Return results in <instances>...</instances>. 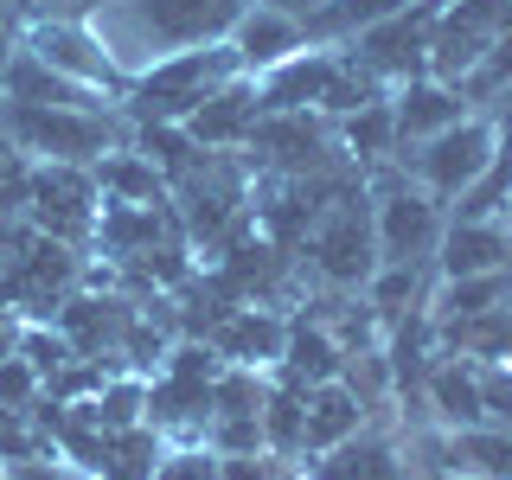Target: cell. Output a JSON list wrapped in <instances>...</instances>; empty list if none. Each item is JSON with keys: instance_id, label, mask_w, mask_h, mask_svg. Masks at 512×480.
Listing matches in <instances>:
<instances>
[{"instance_id": "f546056e", "label": "cell", "mask_w": 512, "mask_h": 480, "mask_svg": "<svg viewBox=\"0 0 512 480\" xmlns=\"http://www.w3.org/2000/svg\"><path fill=\"white\" fill-rule=\"evenodd\" d=\"M493 218H500V224H506V231H512V186L500 192V205H493Z\"/></svg>"}, {"instance_id": "30bf717a", "label": "cell", "mask_w": 512, "mask_h": 480, "mask_svg": "<svg viewBox=\"0 0 512 480\" xmlns=\"http://www.w3.org/2000/svg\"><path fill=\"white\" fill-rule=\"evenodd\" d=\"M391 116H397V148L410 154V148H423L429 135H442V128H455L468 116V90L442 84V77H410V84L391 90Z\"/></svg>"}, {"instance_id": "603a6c76", "label": "cell", "mask_w": 512, "mask_h": 480, "mask_svg": "<svg viewBox=\"0 0 512 480\" xmlns=\"http://www.w3.org/2000/svg\"><path fill=\"white\" fill-rule=\"evenodd\" d=\"M148 480H218V448L212 442H173V455H160Z\"/></svg>"}, {"instance_id": "d4e9b609", "label": "cell", "mask_w": 512, "mask_h": 480, "mask_svg": "<svg viewBox=\"0 0 512 480\" xmlns=\"http://www.w3.org/2000/svg\"><path fill=\"white\" fill-rule=\"evenodd\" d=\"M39 365L32 359H20V352H13V359H0V410H26L32 397H39Z\"/></svg>"}, {"instance_id": "836d02e7", "label": "cell", "mask_w": 512, "mask_h": 480, "mask_svg": "<svg viewBox=\"0 0 512 480\" xmlns=\"http://www.w3.org/2000/svg\"><path fill=\"white\" fill-rule=\"evenodd\" d=\"M436 7H448V0H436Z\"/></svg>"}, {"instance_id": "9c48e42d", "label": "cell", "mask_w": 512, "mask_h": 480, "mask_svg": "<svg viewBox=\"0 0 512 480\" xmlns=\"http://www.w3.org/2000/svg\"><path fill=\"white\" fill-rule=\"evenodd\" d=\"M263 116H269V103H263V84L256 77H231L224 90H212L199 109L180 122L192 141H199L205 154H218V148H244V141L263 128Z\"/></svg>"}, {"instance_id": "e575fe53", "label": "cell", "mask_w": 512, "mask_h": 480, "mask_svg": "<svg viewBox=\"0 0 512 480\" xmlns=\"http://www.w3.org/2000/svg\"><path fill=\"white\" fill-rule=\"evenodd\" d=\"M506 103H512V90H506Z\"/></svg>"}, {"instance_id": "7402d4cb", "label": "cell", "mask_w": 512, "mask_h": 480, "mask_svg": "<svg viewBox=\"0 0 512 480\" xmlns=\"http://www.w3.org/2000/svg\"><path fill=\"white\" fill-rule=\"evenodd\" d=\"M346 141L359 160H397L404 148H397V116H391V96H378V103L352 109L346 116Z\"/></svg>"}, {"instance_id": "ba28073f", "label": "cell", "mask_w": 512, "mask_h": 480, "mask_svg": "<svg viewBox=\"0 0 512 480\" xmlns=\"http://www.w3.org/2000/svg\"><path fill=\"white\" fill-rule=\"evenodd\" d=\"M429 39H436V0H416V7L391 13L384 26L359 32L352 52H359L384 84H410V77H429Z\"/></svg>"}, {"instance_id": "83f0119b", "label": "cell", "mask_w": 512, "mask_h": 480, "mask_svg": "<svg viewBox=\"0 0 512 480\" xmlns=\"http://www.w3.org/2000/svg\"><path fill=\"white\" fill-rule=\"evenodd\" d=\"M263 7H276V13H288V20H301V26H308L314 13L327 7V0H263Z\"/></svg>"}, {"instance_id": "cb8c5ba5", "label": "cell", "mask_w": 512, "mask_h": 480, "mask_svg": "<svg viewBox=\"0 0 512 480\" xmlns=\"http://www.w3.org/2000/svg\"><path fill=\"white\" fill-rule=\"evenodd\" d=\"M32 167H39V160L20 154L7 135H0V212H26V199H32Z\"/></svg>"}, {"instance_id": "7a4b0ae2", "label": "cell", "mask_w": 512, "mask_h": 480, "mask_svg": "<svg viewBox=\"0 0 512 480\" xmlns=\"http://www.w3.org/2000/svg\"><path fill=\"white\" fill-rule=\"evenodd\" d=\"M0 135L32 160H64V167H96L122 154L128 135L116 109H52V103H0Z\"/></svg>"}, {"instance_id": "8992f818", "label": "cell", "mask_w": 512, "mask_h": 480, "mask_svg": "<svg viewBox=\"0 0 512 480\" xmlns=\"http://www.w3.org/2000/svg\"><path fill=\"white\" fill-rule=\"evenodd\" d=\"M96 205H103L96 167H64V160H39L32 167V199H26L32 231L58 237V244H84L96 224Z\"/></svg>"}, {"instance_id": "d6986e66", "label": "cell", "mask_w": 512, "mask_h": 480, "mask_svg": "<svg viewBox=\"0 0 512 480\" xmlns=\"http://www.w3.org/2000/svg\"><path fill=\"white\" fill-rule=\"evenodd\" d=\"M429 410H436L448 429L493 423V416H487V397H480V365L474 359H442L436 372H429Z\"/></svg>"}, {"instance_id": "2e32d148", "label": "cell", "mask_w": 512, "mask_h": 480, "mask_svg": "<svg viewBox=\"0 0 512 480\" xmlns=\"http://www.w3.org/2000/svg\"><path fill=\"white\" fill-rule=\"evenodd\" d=\"M314 256H320V269H327L333 282H365L372 263H378V237H372V224L359 212H333L314 231Z\"/></svg>"}, {"instance_id": "f1b7e54d", "label": "cell", "mask_w": 512, "mask_h": 480, "mask_svg": "<svg viewBox=\"0 0 512 480\" xmlns=\"http://www.w3.org/2000/svg\"><path fill=\"white\" fill-rule=\"evenodd\" d=\"M20 352V320L7 314V301H0V359H13Z\"/></svg>"}, {"instance_id": "d6a6232c", "label": "cell", "mask_w": 512, "mask_h": 480, "mask_svg": "<svg viewBox=\"0 0 512 480\" xmlns=\"http://www.w3.org/2000/svg\"><path fill=\"white\" fill-rule=\"evenodd\" d=\"M0 480H13V474H7V468H0Z\"/></svg>"}, {"instance_id": "277c9868", "label": "cell", "mask_w": 512, "mask_h": 480, "mask_svg": "<svg viewBox=\"0 0 512 480\" xmlns=\"http://www.w3.org/2000/svg\"><path fill=\"white\" fill-rule=\"evenodd\" d=\"M20 45H26L32 58H45L58 77H71V84L109 96V103H122V96L135 90V71L109 52V39H103V26H96V20H26L20 26Z\"/></svg>"}, {"instance_id": "7c38bea8", "label": "cell", "mask_w": 512, "mask_h": 480, "mask_svg": "<svg viewBox=\"0 0 512 480\" xmlns=\"http://www.w3.org/2000/svg\"><path fill=\"white\" fill-rule=\"evenodd\" d=\"M231 52H237V64H244L250 77H263V71H276L282 58L308 52V26L276 13V7H263V0H250V13L231 26Z\"/></svg>"}, {"instance_id": "5b68a950", "label": "cell", "mask_w": 512, "mask_h": 480, "mask_svg": "<svg viewBox=\"0 0 512 480\" xmlns=\"http://www.w3.org/2000/svg\"><path fill=\"white\" fill-rule=\"evenodd\" d=\"M493 160H500V122L461 116L455 128H442V135L423 141V148H410L404 173H416V186H423L429 199L455 205V199H468V192L493 173Z\"/></svg>"}, {"instance_id": "8fae6325", "label": "cell", "mask_w": 512, "mask_h": 480, "mask_svg": "<svg viewBox=\"0 0 512 480\" xmlns=\"http://www.w3.org/2000/svg\"><path fill=\"white\" fill-rule=\"evenodd\" d=\"M436 263H442V282H455V276H500V269H512V231H506L500 218L461 212L442 231Z\"/></svg>"}, {"instance_id": "4fadbf2b", "label": "cell", "mask_w": 512, "mask_h": 480, "mask_svg": "<svg viewBox=\"0 0 512 480\" xmlns=\"http://www.w3.org/2000/svg\"><path fill=\"white\" fill-rule=\"evenodd\" d=\"M365 429V397L352 391L346 378H320L301 391V436H308V455H320V448L346 442ZM301 455V461H308Z\"/></svg>"}, {"instance_id": "5bb4252c", "label": "cell", "mask_w": 512, "mask_h": 480, "mask_svg": "<svg viewBox=\"0 0 512 480\" xmlns=\"http://www.w3.org/2000/svg\"><path fill=\"white\" fill-rule=\"evenodd\" d=\"M301 474L308 480H404V461H397V448L372 436V429H359V436L320 448V455L301 461Z\"/></svg>"}, {"instance_id": "4dcf8cb0", "label": "cell", "mask_w": 512, "mask_h": 480, "mask_svg": "<svg viewBox=\"0 0 512 480\" xmlns=\"http://www.w3.org/2000/svg\"><path fill=\"white\" fill-rule=\"evenodd\" d=\"M500 359H512V333H506V352H500Z\"/></svg>"}, {"instance_id": "e0dca14e", "label": "cell", "mask_w": 512, "mask_h": 480, "mask_svg": "<svg viewBox=\"0 0 512 480\" xmlns=\"http://www.w3.org/2000/svg\"><path fill=\"white\" fill-rule=\"evenodd\" d=\"M333 58H340V45H308V52L282 58L276 71L256 77V84H263V103L269 109H314L320 90H327V77H333Z\"/></svg>"}, {"instance_id": "44dd1931", "label": "cell", "mask_w": 512, "mask_h": 480, "mask_svg": "<svg viewBox=\"0 0 512 480\" xmlns=\"http://www.w3.org/2000/svg\"><path fill=\"white\" fill-rule=\"evenodd\" d=\"M500 308H512V269H500V276H455V282H442V295H436L442 327L474 320V314H500Z\"/></svg>"}, {"instance_id": "ac0fdd59", "label": "cell", "mask_w": 512, "mask_h": 480, "mask_svg": "<svg viewBox=\"0 0 512 480\" xmlns=\"http://www.w3.org/2000/svg\"><path fill=\"white\" fill-rule=\"evenodd\" d=\"M282 346H288V320L276 314H263V308H231V320L218 327V340L212 352L218 359H231V365H282Z\"/></svg>"}, {"instance_id": "3957f363", "label": "cell", "mask_w": 512, "mask_h": 480, "mask_svg": "<svg viewBox=\"0 0 512 480\" xmlns=\"http://www.w3.org/2000/svg\"><path fill=\"white\" fill-rule=\"evenodd\" d=\"M231 77H250V71L237 64L231 39H224V45H199V52L154 58L148 71H135V90H128L122 103H128V116H135L141 128L148 122H186L192 109H199L212 90H224Z\"/></svg>"}, {"instance_id": "4316f807", "label": "cell", "mask_w": 512, "mask_h": 480, "mask_svg": "<svg viewBox=\"0 0 512 480\" xmlns=\"http://www.w3.org/2000/svg\"><path fill=\"white\" fill-rule=\"evenodd\" d=\"M13 58H20V32L0 20V96H7V71H13Z\"/></svg>"}, {"instance_id": "ffe728a7", "label": "cell", "mask_w": 512, "mask_h": 480, "mask_svg": "<svg viewBox=\"0 0 512 480\" xmlns=\"http://www.w3.org/2000/svg\"><path fill=\"white\" fill-rule=\"evenodd\" d=\"M404 7H416V0H327V7L308 20V45H352L359 32L384 26Z\"/></svg>"}, {"instance_id": "484cf974", "label": "cell", "mask_w": 512, "mask_h": 480, "mask_svg": "<svg viewBox=\"0 0 512 480\" xmlns=\"http://www.w3.org/2000/svg\"><path fill=\"white\" fill-rule=\"evenodd\" d=\"M7 474L13 480H96L90 468H77L71 455H52V448H45V455H26V461H7Z\"/></svg>"}, {"instance_id": "1f68e13d", "label": "cell", "mask_w": 512, "mask_h": 480, "mask_svg": "<svg viewBox=\"0 0 512 480\" xmlns=\"http://www.w3.org/2000/svg\"><path fill=\"white\" fill-rule=\"evenodd\" d=\"M436 480H468V474H436Z\"/></svg>"}, {"instance_id": "6da1fadb", "label": "cell", "mask_w": 512, "mask_h": 480, "mask_svg": "<svg viewBox=\"0 0 512 480\" xmlns=\"http://www.w3.org/2000/svg\"><path fill=\"white\" fill-rule=\"evenodd\" d=\"M244 13H250V0H109L96 13V26H103L109 52L128 71H148L154 58L224 45Z\"/></svg>"}, {"instance_id": "52a82bcc", "label": "cell", "mask_w": 512, "mask_h": 480, "mask_svg": "<svg viewBox=\"0 0 512 480\" xmlns=\"http://www.w3.org/2000/svg\"><path fill=\"white\" fill-rule=\"evenodd\" d=\"M442 231H448V218H442V199H429L416 180L404 186H391L378 199V218H372V237H378V263H429V256L442 250Z\"/></svg>"}, {"instance_id": "9a60e30c", "label": "cell", "mask_w": 512, "mask_h": 480, "mask_svg": "<svg viewBox=\"0 0 512 480\" xmlns=\"http://www.w3.org/2000/svg\"><path fill=\"white\" fill-rule=\"evenodd\" d=\"M442 474H468V480H512V429L506 423H474V429H448V442L436 448Z\"/></svg>"}]
</instances>
